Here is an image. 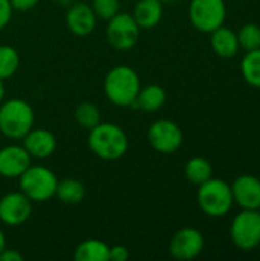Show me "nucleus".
<instances>
[{"mask_svg":"<svg viewBox=\"0 0 260 261\" xmlns=\"http://www.w3.org/2000/svg\"><path fill=\"white\" fill-rule=\"evenodd\" d=\"M87 145L100 159L116 161L127 153L129 138L120 125L112 122H100L89 130Z\"/></svg>","mask_w":260,"mask_h":261,"instance_id":"nucleus-1","label":"nucleus"},{"mask_svg":"<svg viewBox=\"0 0 260 261\" xmlns=\"http://www.w3.org/2000/svg\"><path fill=\"white\" fill-rule=\"evenodd\" d=\"M139 89V75L130 66H115L107 72L104 78V95L113 106L118 107L133 106Z\"/></svg>","mask_w":260,"mask_h":261,"instance_id":"nucleus-2","label":"nucleus"},{"mask_svg":"<svg viewBox=\"0 0 260 261\" xmlns=\"http://www.w3.org/2000/svg\"><path fill=\"white\" fill-rule=\"evenodd\" d=\"M35 115L29 102L21 98L3 99L0 104V133L14 141H21L34 127Z\"/></svg>","mask_w":260,"mask_h":261,"instance_id":"nucleus-3","label":"nucleus"},{"mask_svg":"<svg viewBox=\"0 0 260 261\" xmlns=\"http://www.w3.org/2000/svg\"><path fill=\"white\" fill-rule=\"evenodd\" d=\"M234 200L231 185L222 179H208L198 188V205L210 217H224L231 210Z\"/></svg>","mask_w":260,"mask_h":261,"instance_id":"nucleus-4","label":"nucleus"},{"mask_svg":"<svg viewBox=\"0 0 260 261\" xmlns=\"http://www.w3.org/2000/svg\"><path fill=\"white\" fill-rule=\"evenodd\" d=\"M58 179L49 168L43 165H29L18 177L20 191L32 202L41 203L55 196Z\"/></svg>","mask_w":260,"mask_h":261,"instance_id":"nucleus-5","label":"nucleus"},{"mask_svg":"<svg viewBox=\"0 0 260 261\" xmlns=\"http://www.w3.org/2000/svg\"><path fill=\"white\" fill-rule=\"evenodd\" d=\"M230 236L236 248L253 251L260 245V213L257 210H244L239 213L230 228Z\"/></svg>","mask_w":260,"mask_h":261,"instance_id":"nucleus-6","label":"nucleus"},{"mask_svg":"<svg viewBox=\"0 0 260 261\" xmlns=\"http://www.w3.org/2000/svg\"><path fill=\"white\" fill-rule=\"evenodd\" d=\"M188 17L198 31L210 34L224 24L227 5L224 0H192Z\"/></svg>","mask_w":260,"mask_h":261,"instance_id":"nucleus-7","label":"nucleus"},{"mask_svg":"<svg viewBox=\"0 0 260 261\" xmlns=\"http://www.w3.org/2000/svg\"><path fill=\"white\" fill-rule=\"evenodd\" d=\"M141 28L132 17V14L118 12L107 21L106 37L109 44L116 50H129L139 40Z\"/></svg>","mask_w":260,"mask_h":261,"instance_id":"nucleus-8","label":"nucleus"},{"mask_svg":"<svg viewBox=\"0 0 260 261\" xmlns=\"http://www.w3.org/2000/svg\"><path fill=\"white\" fill-rule=\"evenodd\" d=\"M147 139L153 150L162 154H172L182 145L184 135L181 127L170 119H158L150 124Z\"/></svg>","mask_w":260,"mask_h":261,"instance_id":"nucleus-9","label":"nucleus"},{"mask_svg":"<svg viewBox=\"0 0 260 261\" xmlns=\"http://www.w3.org/2000/svg\"><path fill=\"white\" fill-rule=\"evenodd\" d=\"M204 246L205 240L201 231L195 228H182L173 234L169 243V252L175 260L188 261L199 257Z\"/></svg>","mask_w":260,"mask_h":261,"instance_id":"nucleus-10","label":"nucleus"},{"mask_svg":"<svg viewBox=\"0 0 260 261\" xmlns=\"http://www.w3.org/2000/svg\"><path fill=\"white\" fill-rule=\"evenodd\" d=\"M32 214V200L21 191H12L0 197V222L15 228L29 220Z\"/></svg>","mask_w":260,"mask_h":261,"instance_id":"nucleus-11","label":"nucleus"},{"mask_svg":"<svg viewBox=\"0 0 260 261\" xmlns=\"http://www.w3.org/2000/svg\"><path fill=\"white\" fill-rule=\"evenodd\" d=\"M31 154L23 145L11 144L0 148V176L5 179H18L31 165Z\"/></svg>","mask_w":260,"mask_h":261,"instance_id":"nucleus-12","label":"nucleus"},{"mask_svg":"<svg viewBox=\"0 0 260 261\" xmlns=\"http://www.w3.org/2000/svg\"><path fill=\"white\" fill-rule=\"evenodd\" d=\"M97 15L90 5L84 2H74L66 14V24L74 35L86 37L97 28Z\"/></svg>","mask_w":260,"mask_h":261,"instance_id":"nucleus-13","label":"nucleus"},{"mask_svg":"<svg viewBox=\"0 0 260 261\" xmlns=\"http://www.w3.org/2000/svg\"><path fill=\"white\" fill-rule=\"evenodd\" d=\"M233 200L244 210L260 208V179L251 174H242L231 184Z\"/></svg>","mask_w":260,"mask_h":261,"instance_id":"nucleus-14","label":"nucleus"},{"mask_svg":"<svg viewBox=\"0 0 260 261\" xmlns=\"http://www.w3.org/2000/svg\"><path fill=\"white\" fill-rule=\"evenodd\" d=\"M21 145L35 159H46L54 154L57 148L55 135L48 128H31L21 139Z\"/></svg>","mask_w":260,"mask_h":261,"instance_id":"nucleus-15","label":"nucleus"},{"mask_svg":"<svg viewBox=\"0 0 260 261\" xmlns=\"http://www.w3.org/2000/svg\"><path fill=\"white\" fill-rule=\"evenodd\" d=\"M210 35H211L210 44L216 55L222 58H233L238 54L239 41H238V34L233 29L222 24L213 32H210Z\"/></svg>","mask_w":260,"mask_h":261,"instance_id":"nucleus-16","label":"nucleus"},{"mask_svg":"<svg viewBox=\"0 0 260 261\" xmlns=\"http://www.w3.org/2000/svg\"><path fill=\"white\" fill-rule=\"evenodd\" d=\"M162 12L164 9L161 0H138L132 17L141 29H152L159 24Z\"/></svg>","mask_w":260,"mask_h":261,"instance_id":"nucleus-17","label":"nucleus"},{"mask_svg":"<svg viewBox=\"0 0 260 261\" xmlns=\"http://www.w3.org/2000/svg\"><path fill=\"white\" fill-rule=\"evenodd\" d=\"M167 101V93L166 89L158 86V84H149V86H141L138 96L133 102V107H138L143 112H158L159 109L164 107Z\"/></svg>","mask_w":260,"mask_h":261,"instance_id":"nucleus-18","label":"nucleus"},{"mask_svg":"<svg viewBox=\"0 0 260 261\" xmlns=\"http://www.w3.org/2000/svg\"><path fill=\"white\" fill-rule=\"evenodd\" d=\"M110 254V246L101 240L97 239H89L81 242L75 252H74V260L77 261H109Z\"/></svg>","mask_w":260,"mask_h":261,"instance_id":"nucleus-19","label":"nucleus"},{"mask_svg":"<svg viewBox=\"0 0 260 261\" xmlns=\"http://www.w3.org/2000/svg\"><path fill=\"white\" fill-rule=\"evenodd\" d=\"M55 196L64 205H78L86 197V187L83 182L67 177V179L58 180Z\"/></svg>","mask_w":260,"mask_h":261,"instance_id":"nucleus-20","label":"nucleus"},{"mask_svg":"<svg viewBox=\"0 0 260 261\" xmlns=\"http://www.w3.org/2000/svg\"><path fill=\"white\" fill-rule=\"evenodd\" d=\"M185 177L188 179V182H192L193 185H201L204 182H207L208 179L213 177V167L210 164V161H207L205 158L201 156H195L192 159L187 161L185 164Z\"/></svg>","mask_w":260,"mask_h":261,"instance_id":"nucleus-21","label":"nucleus"},{"mask_svg":"<svg viewBox=\"0 0 260 261\" xmlns=\"http://www.w3.org/2000/svg\"><path fill=\"white\" fill-rule=\"evenodd\" d=\"M74 118L77 124L84 130H92L95 125L101 122V112L97 104L90 101H83L75 107Z\"/></svg>","mask_w":260,"mask_h":261,"instance_id":"nucleus-22","label":"nucleus"},{"mask_svg":"<svg viewBox=\"0 0 260 261\" xmlns=\"http://www.w3.org/2000/svg\"><path fill=\"white\" fill-rule=\"evenodd\" d=\"M20 67V55L17 49L8 44H0V80L12 78Z\"/></svg>","mask_w":260,"mask_h":261,"instance_id":"nucleus-23","label":"nucleus"},{"mask_svg":"<svg viewBox=\"0 0 260 261\" xmlns=\"http://www.w3.org/2000/svg\"><path fill=\"white\" fill-rule=\"evenodd\" d=\"M241 70L245 81L254 87H260V49L248 50L241 63Z\"/></svg>","mask_w":260,"mask_h":261,"instance_id":"nucleus-24","label":"nucleus"},{"mask_svg":"<svg viewBox=\"0 0 260 261\" xmlns=\"http://www.w3.org/2000/svg\"><path fill=\"white\" fill-rule=\"evenodd\" d=\"M239 47L248 50L260 49V26L256 23H247L238 32Z\"/></svg>","mask_w":260,"mask_h":261,"instance_id":"nucleus-25","label":"nucleus"},{"mask_svg":"<svg viewBox=\"0 0 260 261\" xmlns=\"http://www.w3.org/2000/svg\"><path fill=\"white\" fill-rule=\"evenodd\" d=\"M90 6L97 18L106 21H109L112 17H115L120 12V0H93Z\"/></svg>","mask_w":260,"mask_h":261,"instance_id":"nucleus-26","label":"nucleus"},{"mask_svg":"<svg viewBox=\"0 0 260 261\" xmlns=\"http://www.w3.org/2000/svg\"><path fill=\"white\" fill-rule=\"evenodd\" d=\"M12 6L9 0H0V32L8 26L12 18Z\"/></svg>","mask_w":260,"mask_h":261,"instance_id":"nucleus-27","label":"nucleus"},{"mask_svg":"<svg viewBox=\"0 0 260 261\" xmlns=\"http://www.w3.org/2000/svg\"><path fill=\"white\" fill-rule=\"evenodd\" d=\"M129 249L123 245H115L110 246V254H109V261H126L129 258Z\"/></svg>","mask_w":260,"mask_h":261,"instance_id":"nucleus-28","label":"nucleus"},{"mask_svg":"<svg viewBox=\"0 0 260 261\" xmlns=\"http://www.w3.org/2000/svg\"><path fill=\"white\" fill-rule=\"evenodd\" d=\"M12 9L15 11H29L37 6L38 0H9Z\"/></svg>","mask_w":260,"mask_h":261,"instance_id":"nucleus-29","label":"nucleus"},{"mask_svg":"<svg viewBox=\"0 0 260 261\" xmlns=\"http://www.w3.org/2000/svg\"><path fill=\"white\" fill-rule=\"evenodd\" d=\"M0 261H23V255L15 249H3L0 254Z\"/></svg>","mask_w":260,"mask_h":261,"instance_id":"nucleus-30","label":"nucleus"},{"mask_svg":"<svg viewBox=\"0 0 260 261\" xmlns=\"http://www.w3.org/2000/svg\"><path fill=\"white\" fill-rule=\"evenodd\" d=\"M6 248V239H5V234H3V231L0 229V254H2V251Z\"/></svg>","mask_w":260,"mask_h":261,"instance_id":"nucleus-31","label":"nucleus"},{"mask_svg":"<svg viewBox=\"0 0 260 261\" xmlns=\"http://www.w3.org/2000/svg\"><path fill=\"white\" fill-rule=\"evenodd\" d=\"M74 2H75V0H57V3L61 5V6H70Z\"/></svg>","mask_w":260,"mask_h":261,"instance_id":"nucleus-32","label":"nucleus"},{"mask_svg":"<svg viewBox=\"0 0 260 261\" xmlns=\"http://www.w3.org/2000/svg\"><path fill=\"white\" fill-rule=\"evenodd\" d=\"M3 99H5V86H3V81L0 80V104Z\"/></svg>","mask_w":260,"mask_h":261,"instance_id":"nucleus-33","label":"nucleus"},{"mask_svg":"<svg viewBox=\"0 0 260 261\" xmlns=\"http://www.w3.org/2000/svg\"><path fill=\"white\" fill-rule=\"evenodd\" d=\"M162 3H166V2H173V0H161Z\"/></svg>","mask_w":260,"mask_h":261,"instance_id":"nucleus-34","label":"nucleus"},{"mask_svg":"<svg viewBox=\"0 0 260 261\" xmlns=\"http://www.w3.org/2000/svg\"><path fill=\"white\" fill-rule=\"evenodd\" d=\"M257 211H259V213H260V208H259V210H257Z\"/></svg>","mask_w":260,"mask_h":261,"instance_id":"nucleus-35","label":"nucleus"}]
</instances>
